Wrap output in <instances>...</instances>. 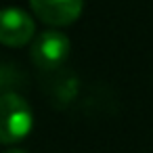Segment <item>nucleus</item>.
<instances>
[{"label":"nucleus","mask_w":153,"mask_h":153,"mask_svg":"<svg viewBox=\"0 0 153 153\" xmlns=\"http://www.w3.org/2000/svg\"><path fill=\"white\" fill-rule=\"evenodd\" d=\"M30 57L34 65L44 71L59 69L69 57V38L63 32L46 30L40 36H36V40L32 42Z\"/></svg>","instance_id":"2"},{"label":"nucleus","mask_w":153,"mask_h":153,"mask_svg":"<svg viewBox=\"0 0 153 153\" xmlns=\"http://www.w3.org/2000/svg\"><path fill=\"white\" fill-rule=\"evenodd\" d=\"M4 153H25V151L23 149H7Z\"/></svg>","instance_id":"5"},{"label":"nucleus","mask_w":153,"mask_h":153,"mask_svg":"<svg viewBox=\"0 0 153 153\" xmlns=\"http://www.w3.org/2000/svg\"><path fill=\"white\" fill-rule=\"evenodd\" d=\"M36 34V23L23 9L7 7L0 9V44L4 46H25Z\"/></svg>","instance_id":"3"},{"label":"nucleus","mask_w":153,"mask_h":153,"mask_svg":"<svg viewBox=\"0 0 153 153\" xmlns=\"http://www.w3.org/2000/svg\"><path fill=\"white\" fill-rule=\"evenodd\" d=\"M34 126L32 107L15 92L0 94V143L13 145L23 140Z\"/></svg>","instance_id":"1"},{"label":"nucleus","mask_w":153,"mask_h":153,"mask_svg":"<svg viewBox=\"0 0 153 153\" xmlns=\"http://www.w3.org/2000/svg\"><path fill=\"white\" fill-rule=\"evenodd\" d=\"M30 7L46 25L63 27L82 15L84 0H30Z\"/></svg>","instance_id":"4"}]
</instances>
